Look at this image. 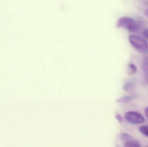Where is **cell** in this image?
<instances>
[{"instance_id":"13","label":"cell","mask_w":148,"mask_h":147,"mask_svg":"<svg viewBox=\"0 0 148 147\" xmlns=\"http://www.w3.org/2000/svg\"><path fill=\"white\" fill-rule=\"evenodd\" d=\"M145 113L146 114V116L148 118V107L146 108L145 109Z\"/></svg>"},{"instance_id":"8","label":"cell","mask_w":148,"mask_h":147,"mask_svg":"<svg viewBox=\"0 0 148 147\" xmlns=\"http://www.w3.org/2000/svg\"><path fill=\"white\" fill-rule=\"evenodd\" d=\"M140 132L145 136L148 137V126L147 125H143L139 128Z\"/></svg>"},{"instance_id":"6","label":"cell","mask_w":148,"mask_h":147,"mask_svg":"<svg viewBox=\"0 0 148 147\" xmlns=\"http://www.w3.org/2000/svg\"><path fill=\"white\" fill-rule=\"evenodd\" d=\"M143 70L145 79L148 83V56L144 59L143 64Z\"/></svg>"},{"instance_id":"10","label":"cell","mask_w":148,"mask_h":147,"mask_svg":"<svg viewBox=\"0 0 148 147\" xmlns=\"http://www.w3.org/2000/svg\"><path fill=\"white\" fill-rule=\"evenodd\" d=\"M120 137L121 140L123 141H126L133 139L131 135L125 133H123L121 134Z\"/></svg>"},{"instance_id":"12","label":"cell","mask_w":148,"mask_h":147,"mask_svg":"<svg viewBox=\"0 0 148 147\" xmlns=\"http://www.w3.org/2000/svg\"><path fill=\"white\" fill-rule=\"evenodd\" d=\"M143 35H144V36H145L146 38L148 39V29L144 30V31H143Z\"/></svg>"},{"instance_id":"3","label":"cell","mask_w":148,"mask_h":147,"mask_svg":"<svg viewBox=\"0 0 148 147\" xmlns=\"http://www.w3.org/2000/svg\"><path fill=\"white\" fill-rule=\"evenodd\" d=\"M124 117L127 122L132 124H140L145 121L144 117L140 113L135 111L127 112Z\"/></svg>"},{"instance_id":"9","label":"cell","mask_w":148,"mask_h":147,"mask_svg":"<svg viewBox=\"0 0 148 147\" xmlns=\"http://www.w3.org/2000/svg\"><path fill=\"white\" fill-rule=\"evenodd\" d=\"M129 73L130 75L135 74L137 71V67L134 64H130L129 65Z\"/></svg>"},{"instance_id":"11","label":"cell","mask_w":148,"mask_h":147,"mask_svg":"<svg viewBox=\"0 0 148 147\" xmlns=\"http://www.w3.org/2000/svg\"><path fill=\"white\" fill-rule=\"evenodd\" d=\"M116 118L119 121V123H122L123 121V119L121 116L119 114L116 115Z\"/></svg>"},{"instance_id":"1","label":"cell","mask_w":148,"mask_h":147,"mask_svg":"<svg viewBox=\"0 0 148 147\" xmlns=\"http://www.w3.org/2000/svg\"><path fill=\"white\" fill-rule=\"evenodd\" d=\"M116 27L122 28L130 32H135L138 31L139 26L137 22L131 17H122L117 20Z\"/></svg>"},{"instance_id":"2","label":"cell","mask_w":148,"mask_h":147,"mask_svg":"<svg viewBox=\"0 0 148 147\" xmlns=\"http://www.w3.org/2000/svg\"><path fill=\"white\" fill-rule=\"evenodd\" d=\"M129 41L132 46L140 51L143 53L148 51V43L141 37L132 35L129 37Z\"/></svg>"},{"instance_id":"7","label":"cell","mask_w":148,"mask_h":147,"mask_svg":"<svg viewBox=\"0 0 148 147\" xmlns=\"http://www.w3.org/2000/svg\"><path fill=\"white\" fill-rule=\"evenodd\" d=\"M124 146L126 147H140L141 146L138 142L131 139V140L126 141L125 144H124Z\"/></svg>"},{"instance_id":"4","label":"cell","mask_w":148,"mask_h":147,"mask_svg":"<svg viewBox=\"0 0 148 147\" xmlns=\"http://www.w3.org/2000/svg\"><path fill=\"white\" fill-rule=\"evenodd\" d=\"M136 97L135 95H130V96H125L117 99L116 102L119 103H127L132 101Z\"/></svg>"},{"instance_id":"14","label":"cell","mask_w":148,"mask_h":147,"mask_svg":"<svg viewBox=\"0 0 148 147\" xmlns=\"http://www.w3.org/2000/svg\"><path fill=\"white\" fill-rule=\"evenodd\" d=\"M145 15L147 17H148V9L145 11Z\"/></svg>"},{"instance_id":"5","label":"cell","mask_w":148,"mask_h":147,"mask_svg":"<svg viewBox=\"0 0 148 147\" xmlns=\"http://www.w3.org/2000/svg\"><path fill=\"white\" fill-rule=\"evenodd\" d=\"M135 83L133 81H129L126 83L123 86V89L128 92H131L134 89Z\"/></svg>"}]
</instances>
